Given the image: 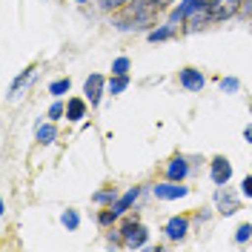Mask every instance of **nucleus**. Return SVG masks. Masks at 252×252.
Instances as JSON below:
<instances>
[{"instance_id":"4","label":"nucleus","mask_w":252,"mask_h":252,"mask_svg":"<svg viewBox=\"0 0 252 252\" xmlns=\"http://www.w3.org/2000/svg\"><path fill=\"white\" fill-rule=\"evenodd\" d=\"M106 83H109V78H103L100 72H92L89 78L83 80V97H86L92 106H100L103 94H109L106 92Z\"/></svg>"},{"instance_id":"26","label":"nucleus","mask_w":252,"mask_h":252,"mask_svg":"<svg viewBox=\"0 0 252 252\" xmlns=\"http://www.w3.org/2000/svg\"><path fill=\"white\" fill-rule=\"evenodd\" d=\"M132 0H100V9L103 12H115V9H126Z\"/></svg>"},{"instance_id":"5","label":"nucleus","mask_w":252,"mask_h":252,"mask_svg":"<svg viewBox=\"0 0 252 252\" xmlns=\"http://www.w3.org/2000/svg\"><path fill=\"white\" fill-rule=\"evenodd\" d=\"M189 226H192L189 215H172V218L163 223V238H166L169 244H181V241L189 235Z\"/></svg>"},{"instance_id":"7","label":"nucleus","mask_w":252,"mask_h":252,"mask_svg":"<svg viewBox=\"0 0 252 252\" xmlns=\"http://www.w3.org/2000/svg\"><path fill=\"white\" fill-rule=\"evenodd\" d=\"M209 181H212L215 187H226V184L232 181V163H229V158L215 155L209 160Z\"/></svg>"},{"instance_id":"30","label":"nucleus","mask_w":252,"mask_h":252,"mask_svg":"<svg viewBox=\"0 0 252 252\" xmlns=\"http://www.w3.org/2000/svg\"><path fill=\"white\" fill-rule=\"evenodd\" d=\"M244 141H247V143L252 146V124H247V126H244Z\"/></svg>"},{"instance_id":"9","label":"nucleus","mask_w":252,"mask_h":252,"mask_svg":"<svg viewBox=\"0 0 252 252\" xmlns=\"http://www.w3.org/2000/svg\"><path fill=\"white\" fill-rule=\"evenodd\" d=\"M189 172H192V166H189V158H184V155H175L163 163V178L166 181H181L184 184L189 178Z\"/></svg>"},{"instance_id":"22","label":"nucleus","mask_w":252,"mask_h":252,"mask_svg":"<svg viewBox=\"0 0 252 252\" xmlns=\"http://www.w3.org/2000/svg\"><path fill=\"white\" fill-rule=\"evenodd\" d=\"M46 118H49V121H61V118H66V103H63L61 97H55V100H52Z\"/></svg>"},{"instance_id":"6","label":"nucleus","mask_w":252,"mask_h":252,"mask_svg":"<svg viewBox=\"0 0 252 252\" xmlns=\"http://www.w3.org/2000/svg\"><path fill=\"white\" fill-rule=\"evenodd\" d=\"M204 6H209V0H178L172 9H169V23H175V26H184V20H187L192 12H198V9H204Z\"/></svg>"},{"instance_id":"21","label":"nucleus","mask_w":252,"mask_h":252,"mask_svg":"<svg viewBox=\"0 0 252 252\" xmlns=\"http://www.w3.org/2000/svg\"><path fill=\"white\" fill-rule=\"evenodd\" d=\"M118 218H121V215H118V212H115L112 206H106V209H100V212H97V223H100L103 229L115 226V223H118Z\"/></svg>"},{"instance_id":"17","label":"nucleus","mask_w":252,"mask_h":252,"mask_svg":"<svg viewBox=\"0 0 252 252\" xmlns=\"http://www.w3.org/2000/svg\"><path fill=\"white\" fill-rule=\"evenodd\" d=\"M118 195H121V192H118L115 187H103V189H97V192L92 195V201L97 206H112L115 201H118Z\"/></svg>"},{"instance_id":"3","label":"nucleus","mask_w":252,"mask_h":252,"mask_svg":"<svg viewBox=\"0 0 252 252\" xmlns=\"http://www.w3.org/2000/svg\"><path fill=\"white\" fill-rule=\"evenodd\" d=\"M152 195L158 201H181L189 195V187L187 181L184 184L181 181H160V184H152Z\"/></svg>"},{"instance_id":"27","label":"nucleus","mask_w":252,"mask_h":252,"mask_svg":"<svg viewBox=\"0 0 252 252\" xmlns=\"http://www.w3.org/2000/svg\"><path fill=\"white\" fill-rule=\"evenodd\" d=\"M106 247H124V235H121V229H112V226H109V235H106Z\"/></svg>"},{"instance_id":"8","label":"nucleus","mask_w":252,"mask_h":252,"mask_svg":"<svg viewBox=\"0 0 252 252\" xmlns=\"http://www.w3.org/2000/svg\"><path fill=\"white\" fill-rule=\"evenodd\" d=\"M178 83H181V89H187V92H204L206 75L201 69H195V66H184V69L178 72Z\"/></svg>"},{"instance_id":"14","label":"nucleus","mask_w":252,"mask_h":252,"mask_svg":"<svg viewBox=\"0 0 252 252\" xmlns=\"http://www.w3.org/2000/svg\"><path fill=\"white\" fill-rule=\"evenodd\" d=\"M178 32H181V26H175V23H160V26H152V29L146 32V40L149 43H163V40H172V37H178Z\"/></svg>"},{"instance_id":"11","label":"nucleus","mask_w":252,"mask_h":252,"mask_svg":"<svg viewBox=\"0 0 252 252\" xmlns=\"http://www.w3.org/2000/svg\"><path fill=\"white\" fill-rule=\"evenodd\" d=\"M209 23H215L212 20V12H209V6H204V9H198V12H192V15L184 20V26H181V32H187V34H195V32L206 29Z\"/></svg>"},{"instance_id":"1","label":"nucleus","mask_w":252,"mask_h":252,"mask_svg":"<svg viewBox=\"0 0 252 252\" xmlns=\"http://www.w3.org/2000/svg\"><path fill=\"white\" fill-rule=\"evenodd\" d=\"M118 229L124 235V250H143L149 244V229L138 218H126Z\"/></svg>"},{"instance_id":"16","label":"nucleus","mask_w":252,"mask_h":252,"mask_svg":"<svg viewBox=\"0 0 252 252\" xmlns=\"http://www.w3.org/2000/svg\"><path fill=\"white\" fill-rule=\"evenodd\" d=\"M34 141L40 143V146H52V143L58 141V126H55V121H37V126H34Z\"/></svg>"},{"instance_id":"19","label":"nucleus","mask_w":252,"mask_h":252,"mask_svg":"<svg viewBox=\"0 0 252 252\" xmlns=\"http://www.w3.org/2000/svg\"><path fill=\"white\" fill-rule=\"evenodd\" d=\"M61 223L66 226V232H75L80 226V212L78 209H63L61 212Z\"/></svg>"},{"instance_id":"31","label":"nucleus","mask_w":252,"mask_h":252,"mask_svg":"<svg viewBox=\"0 0 252 252\" xmlns=\"http://www.w3.org/2000/svg\"><path fill=\"white\" fill-rule=\"evenodd\" d=\"M72 3H78V6H83V3H86V0H72Z\"/></svg>"},{"instance_id":"12","label":"nucleus","mask_w":252,"mask_h":252,"mask_svg":"<svg viewBox=\"0 0 252 252\" xmlns=\"http://www.w3.org/2000/svg\"><path fill=\"white\" fill-rule=\"evenodd\" d=\"M89 106H92V103H89L86 97H80V94L69 97V100H66V121H69V124H80V121L89 115Z\"/></svg>"},{"instance_id":"15","label":"nucleus","mask_w":252,"mask_h":252,"mask_svg":"<svg viewBox=\"0 0 252 252\" xmlns=\"http://www.w3.org/2000/svg\"><path fill=\"white\" fill-rule=\"evenodd\" d=\"M34 75H37V66H34V63H32V66H26V69H23L15 80H12V86H9V97H12V100H15V97H20V92L29 86L32 80H34Z\"/></svg>"},{"instance_id":"20","label":"nucleus","mask_w":252,"mask_h":252,"mask_svg":"<svg viewBox=\"0 0 252 252\" xmlns=\"http://www.w3.org/2000/svg\"><path fill=\"white\" fill-rule=\"evenodd\" d=\"M69 89H72V78H58L49 83V94L52 97H63V94H69Z\"/></svg>"},{"instance_id":"18","label":"nucleus","mask_w":252,"mask_h":252,"mask_svg":"<svg viewBox=\"0 0 252 252\" xmlns=\"http://www.w3.org/2000/svg\"><path fill=\"white\" fill-rule=\"evenodd\" d=\"M129 75H109V83H106V92L109 94H124L129 89Z\"/></svg>"},{"instance_id":"24","label":"nucleus","mask_w":252,"mask_h":252,"mask_svg":"<svg viewBox=\"0 0 252 252\" xmlns=\"http://www.w3.org/2000/svg\"><path fill=\"white\" fill-rule=\"evenodd\" d=\"M238 89H241V80H238V78H232V75H229V78H220V92L235 94Z\"/></svg>"},{"instance_id":"23","label":"nucleus","mask_w":252,"mask_h":252,"mask_svg":"<svg viewBox=\"0 0 252 252\" xmlns=\"http://www.w3.org/2000/svg\"><path fill=\"white\" fill-rule=\"evenodd\" d=\"M129 69H132V61L121 55V58H115L112 61V75H129Z\"/></svg>"},{"instance_id":"2","label":"nucleus","mask_w":252,"mask_h":252,"mask_svg":"<svg viewBox=\"0 0 252 252\" xmlns=\"http://www.w3.org/2000/svg\"><path fill=\"white\" fill-rule=\"evenodd\" d=\"M241 198H244V195H241V189L235 192L229 184L215 189V206H218L220 215H226V218H229V215H235L238 209H241Z\"/></svg>"},{"instance_id":"32","label":"nucleus","mask_w":252,"mask_h":252,"mask_svg":"<svg viewBox=\"0 0 252 252\" xmlns=\"http://www.w3.org/2000/svg\"><path fill=\"white\" fill-rule=\"evenodd\" d=\"M169 3H175V0H163V6H169Z\"/></svg>"},{"instance_id":"28","label":"nucleus","mask_w":252,"mask_h":252,"mask_svg":"<svg viewBox=\"0 0 252 252\" xmlns=\"http://www.w3.org/2000/svg\"><path fill=\"white\" fill-rule=\"evenodd\" d=\"M241 195H244V198H250V201H252V175H247V178L241 181Z\"/></svg>"},{"instance_id":"13","label":"nucleus","mask_w":252,"mask_h":252,"mask_svg":"<svg viewBox=\"0 0 252 252\" xmlns=\"http://www.w3.org/2000/svg\"><path fill=\"white\" fill-rule=\"evenodd\" d=\"M141 195H143V187H129V189L124 192V195H118V201L112 204V209H115V212H118V215L124 218L126 212H129L132 206L138 204V198H141Z\"/></svg>"},{"instance_id":"10","label":"nucleus","mask_w":252,"mask_h":252,"mask_svg":"<svg viewBox=\"0 0 252 252\" xmlns=\"http://www.w3.org/2000/svg\"><path fill=\"white\" fill-rule=\"evenodd\" d=\"M241 3H244V0H209L212 20H215V23H220V20L238 17V12H241Z\"/></svg>"},{"instance_id":"29","label":"nucleus","mask_w":252,"mask_h":252,"mask_svg":"<svg viewBox=\"0 0 252 252\" xmlns=\"http://www.w3.org/2000/svg\"><path fill=\"white\" fill-rule=\"evenodd\" d=\"M238 17H244V20H247V17H252V0H244V3H241V12H238Z\"/></svg>"},{"instance_id":"25","label":"nucleus","mask_w":252,"mask_h":252,"mask_svg":"<svg viewBox=\"0 0 252 252\" xmlns=\"http://www.w3.org/2000/svg\"><path fill=\"white\" fill-rule=\"evenodd\" d=\"M252 238V223H241L235 229V244H247Z\"/></svg>"}]
</instances>
